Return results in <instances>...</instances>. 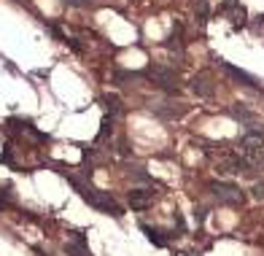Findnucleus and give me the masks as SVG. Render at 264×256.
Wrapping results in <instances>:
<instances>
[{
	"mask_svg": "<svg viewBox=\"0 0 264 256\" xmlns=\"http://www.w3.org/2000/svg\"><path fill=\"white\" fill-rule=\"evenodd\" d=\"M67 184H70L73 189L81 194V200L87 202V205H92L95 210H100V213H105V216H113V219H122V216H124L122 205L113 200L108 192H102V189H89V186L84 184L78 175H67Z\"/></svg>",
	"mask_w": 264,
	"mask_h": 256,
	"instance_id": "f257e3e1",
	"label": "nucleus"
},
{
	"mask_svg": "<svg viewBox=\"0 0 264 256\" xmlns=\"http://www.w3.org/2000/svg\"><path fill=\"white\" fill-rule=\"evenodd\" d=\"M140 76H146L148 81H151L157 89H162L165 95H178V92H181V87H178V73L170 70V67H162V65L154 67L151 65L148 70H143Z\"/></svg>",
	"mask_w": 264,
	"mask_h": 256,
	"instance_id": "f03ea898",
	"label": "nucleus"
},
{
	"mask_svg": "<svg viewBox=\"0 0 264 256\" xmlns=\"http://www.w3.org/2000/svg\"><path fill=\"white\" fill-rule=\"evenodd\" d=\"M210 192L227 205H243V200H245L243 189H240L237 184H229V181H213V184H210Z\"/></svg>",
	"mask_w": 264,
	"mask_h": 256,
	"instance_id": "7ed1b4c3",
	"label": "nucleus"
},
{
	"mask_svg": "<svg viewBox=\"0 0 264 256\" xmlns=\"http://www.w3.org/2000/svg\"><path fill=\"white\" fill-rule=\"evenodd\" d=\"M251 170H254V162H251V159H245L243 154H229V157L219 164V173H224V175L251 173Z\"/></svg>",
	"mask_w": 264,
	"mask_h": 256,
	"instance_id": "20e7f679",
	"label": "nucleus"
},
{
	"mask_svg": "<svg viewBox=\"0 0 264 256\" xmlns=\"http://www.w3.org/2000/svg\"><path fill=\"white\" fill-rule=\"evenodd\" d=\"M219 65H221V70H224V73H229V76H232L234 81H240L243 87H248V89H259V84H256V78L251 76V73H245V70H240V67H234L232 62H227V60H219Z\"/></svg>",
	"mask_w": 264,
	"mask_h": 256,
	"instance_id": "39448f33",
	"label": "nucleus"
},
{
	"mask_svg": "<svg viewBox=\"0 0 264 256\" xmlns=\"http://www.w3.org/2000/svg\"><path fill=\"white\" fill-rule=\"evenodd\" d=\"M127 202H130V208L143 210V208H148V205L154 202V192H148V189H132L130 197H127Z\"/></svg>",
	"mask_w": 264,
	"mask_h": 256,
	"instance_id": "423d86ee",
	"label": "nucleus"
},
{
	"mask_svg": "<svg viewBox=\"0 0 264 256\" xmlns=\"http://www.w3.org/2000/svg\"><path fill=\"white\" fill-rule=\"evenodd\" d=\"M192 92H194V95H199V97H213L216 87H213V81H210L205 73H199V76H194V78H192Z\"/></svg>",
	"mask_w": 264,
	"mask_h": 256,
	"instance_id": "0eeeda50",
	"label": "nucleus"
},
{
	"mask_svg": "<svg viewBox=\"0 0 264 256\" xmlns=\"http://www.w3.org/2000/svg\"><path fill=\"white\" fill-rule=\"evenodd\" d=\"M221 11H224V14H229V16H232L234 27L245 25V8H243V5L237 3V0H227V3L221 5Z\"/></svg>",
	"mask_w": 264,
	"mask_h": 256,
	"instance_id": "6e6552de",
	"label": "nucleus"
},
{
	"mask_svg": "<svg viewBox=\"0 0 264 256\" xmlns=\"http://www.w3.org/2000/svg\"><path fill=\"white\" fill-rule=\"evenodd\" d=\"M143 232H146V237H148V243H154L157 248H165L167 246V237H165V232H159V229H154V226H148V224H143L140 226Z\"/></svg>",
	"mask_w": 264,
	"mask_h": 256,
	"instance_id": "1a4fd4ad",
	"label": "nucleus"
},
{
	"mask_svg": "<svg viewBox=\"0 0 264 256\" xmlns=\"http://www.w3.org/2000/svg\"><path fill=\"white\" fill-rule=\"evenodd\" d=\"M65 254L67 256H92L87 246H78V243H67L65 246Z\"/></svg>",
	"mask_w": 264,
	"mask_h": 256,
	"instance_id": "9d476101",
	"label": "nucleus"
},
{
	"mask_svg": "<svg viewBox=\"0 0 264 256\" xmlns=\"http://www.w3.org/2000/svg\"><path fill=\"white\" fill-rule=\"evenodd\" d=\"M181 38H183V30H181V25H178V27H175V30H173V32H170V38H167V41H165V46H167V49H175V46H183V43H181Z\"/></svg>",
	"mask_w": 264,
	"mask_h": 256,
	"instance_id": "9b49d317",
	"label": "nucleus"
},
{
	"mask_svg": "<svg viewBox=\"0 0 264 256\" xmlns=\"http://www.w3.org/2000/svg\"><path fill=\"white\" fill-rule=\"evenodd\" d=\"M108 102V111H113V113H122V102H119V97H113V95H108L105 97Z\"/></svg>",
	"mask_w": 264,
	"mask_h": 256,
	"instance_id": "f8f14e48",
	"label": "nucleus"
},
{
	"mask_svg": "<svg viewBox=\"0 0 264 256\" xmlns=\"http://www.w3.org/2000/svg\"><path fill=\"white\" fill-rule=\"evenodd\" d=\"M197 16H199V22H208V0H199L197 3Z\"/></svg>",
	"mask_w": 264,
	"mask_h": 256,
	"instance_id": "ddd939ff",
	"label": "nucleus"
},
{
	"mask_svg": "<svg viewBox=\"0 0 264 256\" xmlns=\"http://www.w3.org/2000/svg\"><path fill=\"white\" fill-rule=\"evenodd\" d=\"M65 3L73 8H92V0H65Z\"/></svg>",
	"mask_w": 264,
	"mask_h": 256,
	"instance_id": "4468645a",
	"label": "nucleus"
},
{
	"mask_svg": "<svg viewBox=\"0 0 264 256\" xmlns=\"http://www.w3.org/2000/svg\"><path fill=\"white\" fill-rule=\"evenodd\" d=\"M70 235H73V240H76V243H78V246H87V235H84V232H81V229H76V232H70Z\"/></svg>",
	"mask_w": 264,
	"mask_h": 256,
	"instance_id": "2eb2a0df",
	"label": "nucleus"
},
{
	"mask_svg": "<svg viewBox=\"0 0 264 256\" xmlns=\"http://www.w3.org/2000/svg\"><path fill=\"white\" fill-rule=\"evenodd\" d=\"M205 216H208V208H205V205H197V210H194V219H197V221H205Z\"/></svg>",
	"mask_w": 264,
	"mask_h": 256,
	"instance_id": "dca6fc26",
	"label": "nucleus"
},
{
	"mask_svg": "<svg viewBox=\"0 0 264 256\" xmlns=\"http://www.w3.org/2000/svg\"><path fill=\"white\" fill-rule=\"evenodd\" d=\"M254 197H256V200H264V184H256L254 186Z\"/></svg>",
	"mask_w": 264,
	"mask_h": 256,
	"instance_id": "f3484780",
	"label": "nucleus"
},
{
	"mask_svg": "<svg viewBox=\"0 0 264 256\" xmlns=\"http://www.w3.org/2000/svg\"><path fill=\"white\" fill-rule=\"evenodd\" d=\"M5 205V192H0V208Z\"/></svg>",
	"mask_w": 264,
	"mask_h": 256,
	"instance_id": "a211bd4d",
	"label": "nucleus"
}]
</instances>
